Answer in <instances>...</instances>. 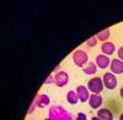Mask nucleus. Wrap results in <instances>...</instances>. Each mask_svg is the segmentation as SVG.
I'll return each instance as SVG.
<instances>
[{
  "label": "nucleus",
  "mask_w": 123,
  "mask_h": 120,
  "mask_svg": "<svg viewBox=\"0 0 123 120\" xmlns=\"http://www.w3.org/2000/svg\"><path fill=\"white\" fill-rule=\"evenodd\" d=\"M71 58H73V62L76 67H80V68H84L87 63H89V56L87 53L81 48H78L73 52L71 55Z\"/></svg>",
  "instance_id": "nucleus-1"
},
{
  "label": "nucleus",
  "mask_w": 123,
  "mask_h": 120,
  "mask_svg": "<svg viewBox=\"0 0 123 120\" xmlns=\"http://www.w3.org/2000/svg\"><path fill=\"white\" fill-rule=\"evenodd\" d=\"M87 88L91 94H101V92L105 89L104 81L101 77H92L87 82Z\"/></svg>",
  "instance_id": "nucleus-2"
},
{
  "label": "nucleus",
  "mask_w": 123,
  "mask_h": 120,
  "mask_svg": "<svg viewBox=\"0 0 123 120\" xmlns=\"http://www.w3.org/2000/svg\"><path fill=\"white\" fill-rule=\"evenodd\" d=\"M102 81H104L105 88L108 89V91H113V89H116V87L118 84L116 74H113L112 72H105L104 76H102Z\"/></svg>",
  "instance_id": "nucleus-3"
},
{
  "label": "nucleus",
  "mask_w": 123,
  "mask_h": 120,
  "mask_svg": "<svg viewBox=\"0 0 123 120\" xmlns=\"http://www.w3.org/2000/svg\"><path fill=\"white\" fill-rule=\"evenodd\" d=\"M49 119L50 120H70V116L67 114V112L60 106H53L49 112Z\"/></svg>",
  "instance_id": "nucleus-4"
},
{
  "label": "nucleus",
  "mask_w": 123,
  "mask_h": 120,
  "mask_svg": "<svg viewBox=\"0 0 123 120\" xmlns=\"http://www.w3.org/2000/svg\"><path fill=\"white\" fill-rule=\"evenodd\" d=\"M69 83V74L65 71H59L54 74V84L59 88L65 87Z\"/></svg>",
  "instance_id": "nucleus-5"
},
{
  "label": "nucleus",
  "mask_w": 123,
  "mask_h": 120,
  "mask_svg": "<svg viewBox=\"0 0 123 120\" xmlns=\"http://www.w3.org/2000/svg\"><path fill=\"white\" fill-rule=\"evenodd\" d=\"M95 63H96L97 68L106 69V68H108L110 64H111V59H110L108 56H106V55H104V53H100V55H97L96 58H95Z\"/></svg>",
  "instance_id": "nucleus-6"
},
{
  "label": "nucleus",
  "mask_w": 123,
  "mask_h": 120,
  "mask_svg": "<svg viewBox=\"0 0 123 120\" xmlns=\"http://www.w3.org/2000/svg\"><path fill=\"white\" fill-rule=\"evenodd\" d=\"M76 93H78V97H79V100L81 103L89 102L91 93H90L89 88L86 85H79V87H76Z\"/></svg>",
  "instance_id": "nucleus-7"
},
{
  "label": "nucleus",
  "mask_w": 123,
  "mask_h": 120,
  "mask_svg": "<svg viewBox=\"0 0 123 120\" xmlns=\"http://www.w3.org/2000/svg\"><path fill=\"white\" fill-rule=\"evenodd\" d=\"M87 103H89L90 108L97 109L98 110V109H101V105H102V103H104V99H102V97L100 94H91Z\"/></svg>",
  "instance_id": "nucleus-8"
},
{
  "label": "nucleus",
  "mask_w": 123,
  "mask_h": 120,
  "mask_svg": "<svg viewBox=\"0 0 123 120\" xmlns=\"http://www.w3.org/2000/svg\"><path fill=\"white\" fill-rule=\"evenodd\" d=\"M110 69L113 74H122L123 73V61H121L118 58H113L111 61Z\"/></svg>",
  "instance_id": "nucleus-9"
},
{
  "label": "nucleus",
  "mask_w": 123,
  "mask_h": 120,
  "mask_svg": "<svg viewBox=\"0 0 123 120\" xmlns=\"http://www.w3.org/2000/svg\"><path fill=\"white\" fill-rule=\"evenodd\" d=\"M116 51V46L113 42H111V41H106L101 45V52L106 55V56H111V55H113Z\"/></svg>",
  "instance_id": "nucleus-10"
},
{
  "label": "nucleus",
  "mask_w": 123,
  "mask_h": 120,
  "mask_svg": "<svg viewBox=\"0 0 123 120\" xmlns=\"http://www.w3.org/2000/svg\"><path fill=\"white\" fill-rule=\"evenodd\" d=\"M96 116H98L102 120H113V114H112V112L110 110V109H107V108L98 109Z\"/></svg>",
  "instance_id": "nucleus-11"
},
{
  "label": "nucleus",
  "mask_w": 123,
  "mask_h": 120,
  "mask_svg": "<svg viewBox=\"0 0 123 120\" xmlns=\"http://www.w3.org/2000/svg\"><path fill=\"white\" fill-rule=\"evenodd\" d=\"M83 72H84L85 74H87V76H94V74H96V72H97V66H96V63H95V62H89V63L83 68Z\"/></svg>",
  "instance_id": "nucleus-12"
},
{
  "label": "nucleus",
  "mask_w": 123,
  "mask_h": 120,
  "mask_svg": "<svg viewBox=\"0 0 123 120\" xmlns=\"http://www.w3.org/2000/svg\"><path fill=\"white\" fill-rule=\"evenodd\" d=\"M48 104H49V98H48V95H46V94H39V95L36 98V105H37L38 108H46Z\"/></svg>",
  "instance_id": "nucleus-13"
},
{
  "label": "nucleus",
  "mask_w": 123,
  "mask_h": 120,
  "mask_svg": "<svg viewBox=\"0 0 123 120\" xmlns=\"http://www.w3.org/2000/svg\"><path fill=\"white\" fill-rule=\"evenodd\" d=\"M67 102H68L69 104H73V105L76 104L78 102H80L76 91H69V92L67 93Z\"/></svg>",
  "instance_id": "nucleus-14"
},
{
  "label": "nucleus",
  "mask_w": 123,
  "mask_h": 120,
  "mask_svg": "<svg viewBox=\"0 0 123 120\" xmlns=\"http://www.w3.org/2000/svg\"><path fill=\"white\" fill-rule=\"evenodd\" d=\"M110 28H106V30H102L101 32H98L96 35V38L98 40V41H102V43L108 41V38H110Z\"/></svg>",
  "instance_id": "nucleus-15"
},
{
  "label": "nucleus",
  "mask_w": 123,
  "mask_h": 120,
  "mask_svg": "<svg viewBox=\"0 0 123 120\" xmlns=\"http://www.w3.org/2000/svg\"><path fill=\"white\" fill-rule=\"evenodd\" d=\"M97 43H98V40L96 38V36L90 37L87 41H86V46H89V47H96Z\"/></svg>",
  "instance_id": "nucleus-16"
},
{
  "label": "nucleus",
  "mask_w": 123,
  "mask_h": 120,
  "mask_svg": "<svg viewBox=\"0 0 123 120\" xmlns=\"http://www.w3.org/2000/svg\"><path fill=\"white\" fill-rule=\"evenodd\" d=\"M117 58L123 61V46H121L118 49H117Z\"/></svg>",
  "instance_id": "nucleus-17"
},
{
  "label": "nucleus",
  "mask_w": 123,
  "mask_h": 120,
  "mask_svg": "<svg viewBox=\"0 0 123 120\" xmlns=\"http://www.w3.org/2000/svg\"><path fill=\"white\" fill-rule=\"evenodd\" d=\"M76 120H86V115H85V114H83V113H80V114H78Z\"/></svg>",
  "instance_id": "nucleus-18"
},
{
  "label": "nucleus",
  "mask_w": 123,
  "mask_h": 120,
  "mask_svg": "<svg viewBox=\"0 0 123 120\" xmlns=\"http://www.w3.org/2000/svg\"><path fill=\"white\" fill-rule=\"evenodd\" d=\"M53 82H54V76H50L46 81V84H50V83H53Z\"/></svg>",
  "instance_id": "nucleus-19"
},
{
  "label": "nucleus",
  "mask_w": 123,
  "mask_h": 120,
  "mask_svg": "<svg viewBox=\"0 0 123 120\" xmlns=\"http://www.w3.org/2000/svg\"><path fill=\"white\" fill-rule=\"evenodd\" d=\"M119 97L123 99V85H122V88L119 89Z\"/></svg>",
  "instance_id": "nucleus-20"
},
{
  "label": "nucleus",
  "mask_w": 123,
  "mask_h": 120,
  "mask_svg": "<svg viewBox=\"0 0 123 120\" xmlns=\"http://www.w3.org/2000/svg\"><path fill=\"white\" fill-rule=\"evenodd\" d=\"M90 120H102V119H100L98 116H92V118H91Z\"/></svg>",
  "instance_id": "nucleus-21"
},
{
  "label": "nucleus",
  "mask_w": 123,
  "mask_h": 120,
  "mask_svg": "<svg viewBox=\"0 0 123 120\" xmlns=\"http://www.w3.org/2000/svg\"><path fill=\"white\" fill-rule=\"evenodd\" d=\"M118 120H123V113H121V114H119V118H118Z\"/></svg>",
  "instance_id": "nucleus-22"
},
{
  "label": "nucleus",
  "mask_w": 123,
  "mask_h": 120,
  "mask_svg": "<svg viewBox=\"0 0 123 120\" xmlns=\"http://www.w3.org/2000/svg\"><path fill=\"white\" fill-rule=\"evenodd\" d=\"M46 120H50V119H46Z\"/></svg>",
  "instance_id": "nucleus-23"
}]
</instances>
